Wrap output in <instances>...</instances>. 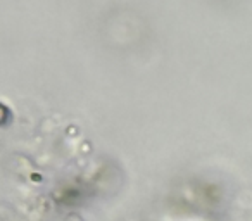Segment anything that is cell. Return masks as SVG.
<instances>
[]
</instances>
